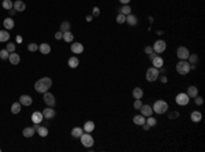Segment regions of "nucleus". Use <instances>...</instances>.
<instances>
[{
    "instance_id": "nucleus-2",
    "label": "nucleus",
    "mask_w": 205,
    "mask_h": 152,
    "mask_svg": "<svg viewBox=\"0 0 205 152\" xmlns=\"http://www.w3.org/2000/svg\"><path fill=\"white\" fill-rule=\"evenodd\" d=\"M168 110V103L164 102V100H156L155 104H153V111L156 114H164Z\"/></svg>"
},
{
    "instance_id": "nucleus-33",
    "label": "nucleus",
    "mask_w": 205,
    "mask_h": 152,
    "mask_svg": "<svg viewBox=\"0 0 205 152\" xmlns=\"http://www.w3.org/2000/svg\"><path fill=\"white\" fill-rule=\"evenodd\" d=\"M120 12L123 15H129V14H131V7L129 6V4H123V7L120 8Z\"/></svg>"
},
{
    "instance_id": "nucleus-42",
    "label": "nucleus",
    "mask_w": 205,
    "mask_h": 152,
    "mask_svg": "<svg viewBox=\"0 0 205 152\" xmlns=\"http://www.w3.org/2000/svg\"><path fill=\"white\" fill-rule=\"evenodd\" d=\"M194 102H196V104H197V106H202V103H204V99H202L201 96H196L194 97Z\"/></svg>"
},
{
    "instance_id": "nucleus-14",
    "label": "nucleus",
    "mask_w": 205,
    "mask_h": 152,
    "mask_svg": "<svg viewBox=\"0 0 205 152\" xmlns=\"http://www.w3.org/2000/svg\"><path fill=\"white\" fill-rule=\"evenodd\" d=\"M43 119H44L43 113L36 111V113L32 114V122H33V124H41V121H43Z\"/></svg>"
},
{
    "instance_id": "nucleus-30",
    "label": "nucleus",
    "mask_w": 205,
    "mask_h": 152,
    "mask_svg": "<svg viewBox=\"0 0 205 152\" xmlns=\"http://www.w3.org/2000/svg\"><path fill=\"white\" fill-rule=\"evenodd\" d=\"M34 129L33 127H25L23 129V132H22V134L25 136V137H33V134H34Z\"/></svg>"
},
{
    "instance_id": "nucleus-28",
    "label": "nucleus",
    "mask_w": 205,
    "mask_h": 152,
    "mask_svg": "<svg viewBox=\"0 0 205 152\" xmlns=\"http://www.w3.org/2000/svg\"><path fill=\"white\" fill-rule=\"evenodd\" d=\"M10 40V33L7 30H0V42H6Z\"/></svg>"
},
{
    "instance_id": "nucleus-40",
    "label": "nucleus",
    "mask_w": 205,
    "mask_h": 152,
    "mask_svg": "<svg viewBox=\"0 0 205 152\" xmlns=\"http://www.w3.org/2000/svg\"><path fill=\"white\" fill-rule=\"evenodd\" d=\"M8 55H10V52H8L7 50L0 51V59H8Z\"/></svg>"
},
{
    "instance_id": "nucleus-53",
    "label": "nucleus",
    "mask_w": 205,
    "mask_h": 152,
    "mask_svg": "<svg viewBox=\"0 0 205 152\" xmlns=\"http://www.w3.org/2000/svg\"><path fill=\"white\" fill-rule=\"evenodd\" d=\"M8 12H10V15H14V14H15V12H17V11H15V10H12V8H11V10H10V11H8Z\"/></svg>"
},
{
    "instance_id": "nucleus-21",
    "label": "nucleus",
    "mask_w": 205,
    "mask_h": 152,
    "mask_svg": "<svg viewBox=\"0 0 205 152\" xmlns=\"http://www.w3.org/2000/svg\"><path fill=\"white\" fill-rule=\"evenodd\" d=\"M3 25H4V28H6V30H11V29L14 28V19L11 17H8V18H6L4 19V22H3Z\"/></svg>"
},
{
    "instance_id": "nucleus-26",
    "label": "nucleus",
    "mask_w": 205,
    "mask_h": 152,
    "mask_svg": "<svg viewBox=\"0 0 205 152\" xmlns=\"http://www.w3.org/2000/svg\"><path fill=\"white\" fill-rule=\"evenodd\" d=\"M93 129H95V122H92V121H88V122L84 125V132H86V133L93 132Z\"/></svg>"
},
{
    "instance_id": "nucleus-24",
    "label": "nucleus",
    "mask_w": 205,
    "mask_h": 152,
    "mask_svg": "<svg viewBox=\"0 0 205 152\" xmlns=\"http://www.w3.org/2000/svg\"><path fill=\"white\" fill-rule=\"evenodd\" d=\"M133 122H134L135 125H144L145 124V117L142 115V114H140V115H135L134 118H133Z\"/></svg>"
},
{
    "instance_id": "nucleus-9",
    "label": "nucleus",
    "mask_w": 205,
    "mask_h": 152,
    "mask_svg": "<svg viewBox=\"0 0 205 152\" xmlns=\"http://www.w3.org/2000/svg\"><path fill=\"white\" fill-rule=\"evenodd\" d=\"M189 55H190V52H189V50L186 48V47H179L177 51V56L179 58L180 60H188Z\"/></svg>"
},
{
    "instance_id": "nucleus-17",
    "label": "nucleus",
    "mask_w": 205,
    "mask_h": 152,
    "mask_svg": "<svg viewBox=\"0 0 205 152\" xmlns=\"http://www.w3.org/2000/svg\"><path fill=\"white\" fill-rule=\"evenodd\" d=\"M39 51L43 55H48L51 52V45L49 44H47V42H43V44H40L39 45Z\"/></svg>"
},
{
    "instance_id": "nucleus-44",
    "label": "nucleus",
    "mask_w": 205,
    "mask_h": 152,
    "mask_svg": "<svg viewBox=\"0 0 205 152\" xmlns=\"http://www.w3.org/2000/svg\"><path fill=\"white\" fill-rule=\"evenodd\" d=\"M92 15H93V17H99V15H100V8L99 7H95V8H93Z\"/></svg>"
},
{
    "instance_id": "nucleus-27",
    "label": "nucleus",
    "mask_w": 205,
    "mask_h": 152,
    "mask_svg": "<svg viewBox=\"0 0 205 152\" xmlns=\"http://www.w3.org/2000/svg\"><path fill=\"white\" fill-rule=\"evenodd\" d=\"M82 133H84V129H81V127H74V129L71 130V136L75 138H79L82 136Z\"/></svg>"
},
{
    "instance_id": "nucleus-13",
    "label": "nucleus",
    "mask_w": 205,
    "mask_h": 152,
    "mask_svg": "<svg viewBox=\"0 0 205 152\" xmlns=\"http://www.w3.org/2000/svg\"><path fill=\"white\" fill-rule=\"evenodd\" d=\"M71 52L73 53H82L84 52V45L81 42H74L71 44Z\"/></svg>"
},
{
    "instance_id": "nucleus-3",
    "label": "nucleus",
    "mask_w": 205,
    "mask_h": 152,
    "mask_svg": "<svg viewBox=\"0 0 205 152\" xmlns=\"http://www.w3.org/2000/svg\"><path fill=\"white\" fill-rule=\"evenodd\" d=\"M177 71L182 75H186L189 71H190V63H189L188 60H180V62H178Z\"/></svg>"
},
{
    "instance_id": "nucleus-32",
    "label": "nucleus",
    "mask_w": 205,
    "mask_h": 152,
    "mask_svg": "<svg viewBox=\"0 0 205 152\" xmlns=\"http://www.w3.org/2000/svg\"><path fill=\"white\" fill-rule=\"evenodd\" d=\"M70 28H71V25H70V22H62V25H60V32H68L70 30Z\"/></svg>"
},
{
    "instance_id": "nucleus-54",
    "label": "nucleus",
    "mask_w": 205,
    "mask_h": 152,
    "mask_svg": "<svg viewBox=\"0 0 205 152\" xmlns=\"http://www.w3.org/2000/svg\"><path fill=\"white\" fill-rule=\"evenodd\" d=\"M17 41H18V42H21V41H22V37H21V36H18V37H17Z\"/></svg>"
},
{
    "instance_id": "nucleus-47",
    "label": "nucleus",
    "mask_w": 205,
    "mask_h": 152,
    "mask_svg": "<svg viewBox=\"0 0 205 152\" xmlns=\"http://www.w3.org/2000/svg\"><path fill=\"white\" fill-rule=\"evenodd\" d=\"M55 39H56V40H62V39H63V32L55 33Z\"/></svg>"
},
{
    "instance_id": "nucleus-52",
    "label": "nucleus",
    "mask_w": 205,
    "mask_h": 152,
    "mask_svg": "<svg viewBox=\"0 0 205 152\" xmlns=\"http://www.w3.org/2000/svg\"><path fill=\"white\" fill-rule=\"evenodd\" d=\"M92 18H93V15H88V17H86V21H92Z\"/></svg>"
},
{
    "instance_id": "nucleus-25",
    "label": "nucleus",
    "mask_w": 205,
    "mask_h": 152,
    "mask_svg": "<svg viewBox=\"0 0 205 152\" xmlns=\"http://www.w3.org/2000/svg\"><path fill=\"white\" fill-rule=\"evenodd\" d=\"M78 64H79V60H78L77 56H71L70 59H68V66H70L71 69H77Z\"/></svg>"
},
{
    "instance_id": "nucleus-31",
    "label": "nucleus",
    "mask_w": 205,
    "mask_h": 152,
    "mask_svg": "<svg viewBox=\"0 0 205 152\" xmlns=\"http://www.w3.org/2000/svg\"><path fill=\"white\" fill-rule=\"evenodd\" d=\"M11 113L12 114H19L21 113V103H14L11 106Z\"/></svg>"
},
{
    "instance_id": "nucleus-39",
    "label": "nucleus",
    "mask_w": 205,
    "mask_h": 152,
    "mask_svg": "<svg viewBox=\"0 0 205 152\" xmlns=\"http://www.w3.org/2000/svg\"><path fill=\"white\" fill-rule=\"evenodd\" d=\"M28 50L30 51V52H36V51H39V45L34 44V42H30V44L28 45Z\"/></svg>"
},
{
    "instance_id": "nucleus-34",
    "label": "nucleus",
    "mask_w": 205,
    "mask_h": 152,
    "mask_svg": "<svg viewBox=\"0 0 205 152\" xmlns=\"http://www.w3.org/2000/svg\"><path fill=\"white\" fill-rule=\"evenodd\" d=\"M12 7H14V3H12L11 0H3V8H4V10L10 11Z\"/></svg>"
},
{
    "instance_id": "nucleus-46",
    "label": "nucleus",
    "mask_w": 205,
    "mask_h": 152,
    "mask_svg": "<svg viewBox=\"0 0 205 152\" xmlns=\"http://www.w3.org/2000/svg\"><path fill=\"white\" fill-rule=\"evenodd\" d=\"M144 51H145V53H148V55H149V53H152V52H155V51H153V47H145V50H144Z\"/></svg>"
},
{
    "instance_id": "nucleus-22",
    "label": "nucleus",
    "mask_w": 205,
    "mask_h": 152,
    "mask_svg": "<svg viewBox=\"0 0 205 152\" xmlns=\"http://www.w3.org/2000/svg\"><path fill=\"white\" fill-rule=\"evenodd\" d=\"M197 95H198V88H197V86H194V85L189 86V88H188V96H189V97H193V99H194Z\"/></svg>"
},
{
    "instance_id": "nucleus-45",
    "label": "nucleus",
    "mask_w": 205,
    "mask_h": 152,
    "mask_svg": "<svg viewBox=\"0 0 205 152\" xmlns=\"http://www.w3.org/2000/svg\"><path fill=\"white\" fill-rule=\"evenodd\" d=\"M168 117H170V119H174V118H178V117H179V113H178V111H174V113H171L170 115H168Z\"/></svg>"
},
{
    "instance_id": "nucleus-8",
    "label": "nucleus",
    "mask_w": 205,
    "mask_h": 152,
    "mask_svg": "<svg viewBox=\"0 0 205 152\" xmlns=\"http://www.w3.org/2000/svg\"><path fill=\"white\" fill-rule=\"evenodd\" d=\"M44 95V103H45L47 106L48 107H53L55 104H56V100H55V96L52 95V93H49V92H45V93H43Z\"/></svg>"
},
{
    "instance_id": "nucleus-16",
    "label": "nucleus",
    "mask_w": 205,
    "mask_h": 152,
    "mask_svg": "<svg viewBox=\"0 0 205 152\" xmlns=\"http://www.w3.org/2000/svg\"><path fill=\"white\" fill-rule=\"evenodd\" d=\"M8 60L11 62V64H18L21 62V56H19L17 52H11L10 55H8Z\"/></svg>"
},
{
    "instance_id": "nucleus-7",
    "label": "nucleus",
    "mask_w": 205,
    "mask_h": 152,
    "mask_svg": "<svg viewBox=\"0 0 205 152\" xmlns=\"http://www.w3.org/2000/svg\"><path fill=\"white\" fill-rule=\"evenodd\" d=\"M166 48H167V44H166V41H164V40H157V41L153 44V51H155L156 53L164 52V51H166Z\"/></svg>"
},
{
    "instance_id": "nucleus-29",
    "label": "nucleus",
    "mask_w": 205,
    "mask_h": 152,
    "mask_svg": "<svg viewBox=\"0 0 205 152\" xmlns=\"http://www.w3.org/2000/svg\"><path fill=\"white\" fill-rule=\"evenodd\" d=\"M63 40L66 42H73L74 41V34H73L70 30H68V32H64L63 33Z\"/></svg>"
},
{
    "instance_id": "nucleus-11",
    "label": "nucleus",
    "mask_w": 205,
    "mask_h": 152,
    "mask_svg": "<svg viewBox=\"0 0 205 152\" xmlns=\"http://www.w3.org/2000/svg\"><path fill=\"white\" fill-rule=\"evenodd\" d=\"M19 103H21V106H32V103H33V99L30 97L29 95H22L21 97H19Z\"/></svg>"
},
{
    "instance_id": "nucleus-43",
    "label": "nucleus",
    "mask_w": 205,
    "mask_h": 152,
    "mask_svg": "<svg viewBox=\"0 0 205 152\" xmlns=\"http://www.w3.org/2000/svg\"><path fill=\"white\" fill-rule=\"evenodd\" d=\"M141 106H142L141 99H135V102H134V108H135V110H140V108H141Z\"/></svg>"
},
{
    "instance_id": "nucleus-12",
    "label": "nucleus",
    "mask_w": 205,
    "mask_h": 152,
    "mask_svg": "<svg viewBox=\"0 0 205 152\" xmlns=\"http://www.w3.org/2000/svg\"><path fill=\"white\" fill-rule=\"evenodd\" d=\"M152 63H153V67H156V69H161L163 66H164V60H163V58H161V56H159V55H156V56L152 59Z\"/></svg>"
},
{
    "instance_id": "nucleus-5",
    "label": "nucleus",
    "mask_w": 205,
    "mask_h": 152,
    "mask_svg": "<svg viewBox=\"0 0 205 152\" xmlns=\"http://www.w3.org/2000/svg\"><path fill=\"white\" fill-rule=\"evenodd\" d=\"M159 75H160L159 69H156V67H149L148 70H146V80H148L149 82L156 81V80L159 78Z\"/></svg>"
},
{
    "instance_id": "nucleus-4",
    "label": "nucleus",
    "mask_w": 205,
    "mask_h": 152,
    "mask_svg": "<svg viewBox=\"0 0 205 152\" xmlns=\"http://www.w3.org/2000/svg\"><path fill=\"white\" fill-rule=\"evenodd\" d=\"M79 138H81L82 145L86 147V148H92L93 144H95V140H93V137H92L90 133H86V132H85V133H82V136Z\"/></svg>"
},
{
    "instance_id": "nucleus-19",
    "label": "nucleus",
    "mask_w": 205,
    "mask_h": 152,
    "mask_svg": "<svg viewBox=\"0 0 205 152\" xmlns=\"http://www.w3.org/2000/svg\"><path fill=\"white\" fill-rule=\"evenodd\" d=\"M126 22H127L130 26H135L138 23V18L133 14H129V15H126Z\"/></svg>"
},
{
    "instance_id": "nucleus-18",
    "label": "nucleus",
    "mask_w": 205,
    "mask_h": 152,
    "mask_svg": "<svg viewBox=\"0 0 205 152\" xmlns=\"http://www.w3.org/2000/svg\"><path fill=\"white\" fill-rule=\"evenodd\" d=\"M14 8L15 11H25V8H26V4L22 1V0H15L14 1Z\"/></svg>"
},
{
    "instance_id": "nucleus-38",
    "label": "nucleus",
    "mask_w": 205,
    "mask_h": 152,
    "mask_svg": "<svg viewBox=\"0 0 205 152\" xmlns=\"http://www.w3.org/2000/svg\"><path fill=\"white\" fill-rule=\"evenodd\" d=\"M116 22H118V23H124V22H126V15H123L122 12L116 15Z\"/></svg>"
},
{
    "instance_id": "nucleus-35",
    "label": "nucleus",
    "mask_w": 205,
    "mask_h": 152,
    "mask_svg": "<svg viewBox=\"0 0 205 152\" xmlns=\"http://www.w3.org/2000/svg\"><path fill=\"white\" fill-rule=\"evenodd\" d=\"M145 124H148L149 126L152 127V126H155V125L157 124V119H156V118H153L152 115H150V117H148V119H145Z\"/></svg>"
},
{
    "instance_id": "nucleus-41",
    "label": "nucleus",
    "mask_w": 205,
    "mask_h": 152,
    "mask_svg": "<svg viewBox=\"0 0 205 152\" xmlns=\"http://www.w3.org/2000/svg\"><path fill=\"white\" fill-rule=\"evenodd\" d=\"M6 50L8 51V52H15V44L14 42H8L7 44V47H6Z\"/></svg>"
},
{
    "instance_id": "nucleus-23",
    "label": "nucleus",
    "mask_w": 205,
    "mask_h": 152,
    "mask_svg": "<svg viewBox=\"0 0 205 152\" xmlns=\"http://www.w3.org/2000/svg\"><path fill=\"white\" fill-rule=\"evenodd\" d=\"M142 96H144V89L142 88L133 89V97H134V99H142Z\"/></svg>"
},
{
    "instance_id": "nucleus-49",
    "label": "nucleus",
    "mask_w": 205,
    "mask_h": 152,
    "mask_svg": "<svg viewBox=\"0 0 205 152\" xmlns=\"http://www.w3.org/2000/svg\"><path fill=\"white\" fill-rule=\"evenodd\" d=\"M142 126H144V130H146V132H148L149 129H150V126H149L148 124H144V125H142Z\"/></svg>"
},
{
    "instance_id": "nucleus-20",
    "label": "nucleus",
    "mask_w": 205,
    "mask_h": 152,
    "mask_svg": "<svg viewBox=\"0 0 205 152\" xmlns=\"http://www.w3.org/2000/svg\"><path fill=\"white\" fill-rule=\"evenodd\" d=\"M190 118H191V121H193L194 124H198V122H201V119H202V114L200 113V111H193L191 115H190Z\"/></svg>"
},
{
    "instance_id": "nucleus-48",
    "label": "nucleus",
    "mask_w": 205,
    "mask_h": 152,
    "mask_svg": "<svg viewBox=\"0 0 205 152\" xmlns=\"http://www.w3.org/2000/svg\"><path fill=\"white\" fill-rule=\"evenodd\" d=\"M159 77H160V75H159ZM160 81H161L163 84H166V82L168 81V80H167V77H164V75H163V77H160Z\"/></svg>"
},
{
    "instance_id": "nucleus-50",
    "label": "nucleus",
    "mask_w": 205,
    "mask_h": 152,
    "mask_svg": "<svg viewBox=\"0 0 205 152\" xmlns=\"http://www.w3.org/2000/svg\"><path fill=\"white\" fill-rule=\"evenodd\" d=\"M156 55H157V53H156V52H152V53H149V59L152 60V59H153V58H155V56H156Z\"/></svg>"
},
{
    "instance_id": "nucleus-15",
    "label": "nucleus",
    "mask_w": 205,
    "mask_h": 152,
    "mask_svg": "<svg viewBox=\"0 0 205 152\" xmlns=\"http://www.w3.org/2000/svg\"><path fill=\"white\" fill-rule=\"evenodd\" d=\"M43 115H44V118H47V119H52V118H55L56 113H55V110H52V107H48V108H45V110L43 111Z\"/></svg>"
},
{
    "instance_id": "nucleus-51",
    "label": "nucleus",
    "mask_w": 205,
    "mask_h": 152,
    "mask_svg": "<svg viewBox=\"0 0 205 152\" xmlns=\"http://www.w3.org/2000/svg\"><path fill=\"white\" fill-rule=\"evenodd\" d=\"M119 1L122 4H129V3H130V0H119Z\"/></svg>"
},
{
    "instance_id": "nucleus-6",
    "label": "nucleus",
    "mask_w": 205,
    "mask_h": 152,
    "mask_svg": "<svg viewBox=\"0 0 205 152\" xmlns=\"http://www.w3.org/2000/svg\"><path fill=\"white\" fill-rule=\"evenodd\" d=\"M175 102L179 106H188L189 102H190V97L188 96V93H178L177 97H175Z\"/></svg>"
},
{
    "instance_id": "nucleus-36",
    "label": "nucleus",
    "mask_w": 205,
    "mask_h": 152,
    "mask_svg": "<svg viewBox=\"0 0 205 152\" xmlns=\"http://www.w3.org/2000/svg\"><path fill=\"white\" fill-rule=\"evenodd\" d=\"M188 62L190 64H196L198 62V56L196 55V53H194V55H191V53H190V55H189V58H188Z\"/></svg>"
},
{
    "instance_id": "nucleus-55",
    "label": "nucleus",
    "mask_w": 205,
    "mask_h": 152,
    "mask_svg": "<svg viewBox=\"0 0 205 152\" xmlns=\"http://www.w3.org/2000/svg\"><path fill=\"white\" fill-rule=\"evenodd\" d=\"M0 151H1V149H0Z\"/></svg>"
},
{
    "instance_id": "nucleus-10",
    "label": "nucleus",
    "mask_w": 205,
    "mask_h": 152,
    "mask_svg": "<svg viewBox=\"0 0 205 152\" xmlns=\"http://www.w3.org/2000/svg\"><path fill=\"white\" fill-rule=\"evenodd\" d=\"M140 111H141V114L144 115V117H150L153 114V108L149 104H142L141 108H140Z\"/></svg>"
},
{
    "instance_id": "nucleus-1",
    "label": "nucleus",
    "mask_w": 205,
    "mask_h": 152,
    "mask_svg": "<svg viewBox=\"0 0 205 152\" xmlns=\"http://www.w3.org/2000/svg\"><path fill=\"white\" fill-rule=\"evenodd\" d=\"M52 86V80L49 77H44V78H40L39 81L34 84V89L37 91L39 93H45L48 92V89Z\"/></svg>"
},
{
    "instance_id": "nucleus-37",
    "label": "nucleus",
    "mask_w": 205,
    "mask_h": 152,
    "mask_svg": "<svg viewBox=\"0 0 205 152\" xmlns=\"http://www.w3.org/2000/svg\"><path fill=\"white\" fill-rule=\"evenodd\" d=\"M39 134L41 136V137H47V136H48V129H47V127L40 126L39 127Z\"/></svg>"
}]
</instances>
